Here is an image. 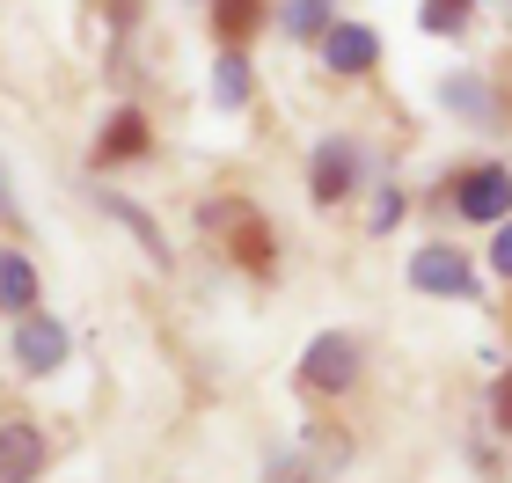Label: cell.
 I'll return each mask as SVG.
<instances>
[{"label":"cell","instance_id":"cell-1","mask_svg":"<svg viewBox=\"0 0 512 483\" xmlns=\"http://www.w3.org/2000/svg\"><path fill=\"white\" fill-rule=\"evenodd\" d=\"M454 213L469 227H498L512 220V169H498V161H476V169H461L454 183Z\"/></svg>","mask_w":512,"mask_h":483},{"label":"cell","instance_id":"cell-2","mask_svg":"<svg viewBox=\"0 0 512 483\" xmlns=\"http://www.w3.org/2000/svg\"><path fill=\"white\" fill-rule=\"evenodd\" d=\"M410 286L432 293V301H469V293H476V264L461 257L454 242H425L410 257Z\"/></svg>","mask_w":512,"mask_h":483},{"label":"cell","instance_id":"cell-3","mask_svg":"<svg viewBox=\"0 0 512 483\" xmlns=\"http://www.w3.org/2000/svg\"><path fill=\"white\" fill-rule=\"evenodd\" d=\"M352 374H359V344L352 337H315L308 344V359H300V388H315V396H344L352 388Z\"/></svg>","mask_w":512,"mask_h":483},{"label":"cell","instance_id":"cell-4","mask_svg":"<svg viewBox=\"0 0 512 483\" xmlns=\"http://www.w3.org/2000/svg\"><path fill=\"white\" fill-rule=\"evenodd\" d=\"M374 59H381V37L366 22H330L322 30V66L330 74H374Z\"/></svg>","mask_w":512,"mask_h":483},{"label":"cell","instance_id":"cell-5","mask_svg":"<svg viewBox=\"0 0 512 483\" xmlns=\"http://www.w3.org/2000/svg\"><path fill=\"white\" fill-rule=\"evenodd\" d=\"M352 183H359V147H352V140H322V147H315V176H308L315 205H337Z\"/></svg>","mask_w":512,"mask_h":483},{"label":"cell","instance_id":"cell-6","mask_svg":"<svg viewBox=\"0 0 512 483\" xmlns=\"http://www.w3.org/2000/svg\"><path fill=\"white\" fill-rule=\"evenodd\" d=\"M59 359H66V330H59L52 315H30L15 330V366H22V374H52Z\"/></svg>","mask_w":512,"mask_h":483},{"label":"cell","instance_id":"cell-7","mask_svg":"<svg viewBox=\"0 0 512 483\" xmlns=\"http://www.w3.org/2000/svg\"><path fill=\"white\" fill-rule=\"evenodd\" d=\"M439 103H447L454 118H469V125L498 118V110H491V81H483V74H447V81H439Z\"/></svg>","mask_w":512,"mask_h":483},{"label":"cell","instance_id":"cell-8","mask_svg":"<svg viewBox=\"0 0 512 483\" xmlns=\"http://www.w3.org/2000/svg\"><path fill=\"white\" fill-rule=\"evenodd\" d=\"M249 88H256V81H249L242 44H227V52L213 59V103H220V110H242V103H249Z\"/></svg>","mask_w":512,"mask_h":483},{"label":"cell","instance_id":"cell-9","mask_svg":"<svg viewBox=\"0 0 512 483\" xmlns=\"http://www.w3.org/2000/svg\"><path fill=\"white\" fill-rule=\"evenodd\" d=\"M0 469H8L15 483L44 469V440H37V425H22V418L8 425V440H0Z\"/></svg>","mask_w":512,"mask_h":483},{"label":"cell","instance_id":"cell-10","mask_svg":"<svg viewBox=\"0 0 512 483\" xmlns=\"http://www.w3.org/2000/svg\"><path fill=\"white\" fill-rule=\"evenodd\" d=\"M0 301H8L15 315L37 301V264L22 257V249H8V257H0Z\"/></svg>","mask_w":512,"mask_h":483},{"label":"cell","instance_id":"cell-11","mask_svg":"<svg viewBox=\"0 0 512 483\" xmlns=\"http://www.w3.org/2000/svg\"><path fill=\"white\" fill-rule=\"evenodd\" d=\"M139 147H147L139 110H118V118H110V132H103V169H110V161H125V154H139Z\"/></svg>","mask_w":512,"mask_h":483},{"label":"cell","instance_id":"cell-12","mask_svg":"<svg viewBox=\"0 0 512 483\" xmlns=\"http://www.w3.org/2000/svg\"><path fill=\"white\" fill-rule=\"evenodd\" d=\"M278 22H286V37H315L322 44V30H330V0H286Z\"/></svg>","mask_w":512,"mask_h":483},{"label":"cell","instance_id":"cell-13","mask_svg":"<svg viewBox=\"0 0 512 483\" xmlns=\"http://www.w3.org/2000/svg\"><path fill=\"white\" fill-rule=\"evenodd\" d=\"M235 257H242L249 271L271 264V235H264V220H256V213H235Z\"/></svg>","mask_w":512,"mask_h":483},{"label":"cell","instance_id":"cell-14","mask_svg":"<svg viewBox=\"0 0 512 483\" xmlns=\"http://www.w3.org/2000/svg\"><path fill=\"white\" fill-rule=\"evenodd\" d=\"M213 22H220V44H242L256 22H264V8H256V0H220Z\"/></svg>","mask_w":512,"mask_h":483},{"label":"cell","instance_id":"cell-15","mask_svg":"<svg viewBox=\"0 0 512 483\" xmlns=\"http://www.w3.org/2000/svg\"><path fill=\"white\" fill-rule=\"evenodd\" d=\"M417 15H425V30H432V37H454L461 22H469V0H425Z\"/></svg>","mask_w":512,"mask_h":483},{"label":"cell","instance_id":"cell-16","mask_svg":"<svg viewBox=\"0 0 512 483\" xmlns=\"http://www.w3.org/2000/svg\"><path fill=\"white\" fill-rule=\"evenodd\" d=\"M403 213H410V198H403V191H395V183H388V191L374 198V235H388V227L403 220Z\"/></svg>","mask_w":512,"mask_h":483},{"label":"cell","instance_id":"cell-17","mask_svg":"<svg viewBox=\"0 0 512 483\" xmlns=\"http://www.w3.org/2000/svg\"><path fill=\"white\" fill-rule=\"evenodd\" d=\"M491 264H498V279H512V220H498V242H491Z\"/></svg>","mask_w":512,"mask_h":483},{"label":"cell","instance_id":"cell-18","mask_svg":"<svg viewBox=\"0 0 512 483\" xmlns=\"http://www.w3.org/2000/svg\"><path fill=\"white\" fill-rule=\"evenodd\" d=\"M491 418H498V425H505V432H512V374H505V381H498V410H491Z\"/></svg>","mask_w":512,"mask_h":483}]
</instances>
